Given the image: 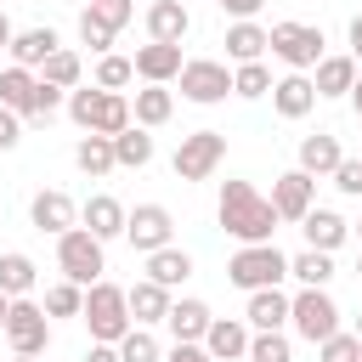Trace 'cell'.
<instances>
[{
  "instance_id": "obj_1",
  "label": "cell",
  "mask_w": 362,
  "mask_h": 362,
  "mask_svg": "<svg viewBox=\"0 0 362 362\" xmlns=\"http://www.w3.org/2000/svg\"><path fill=\"white\" fill-rule=\"evenodd\" d=\"M215 221H221L238 243H272V232H277V209H272V198H260L249 181H226V187H221Z\"/></svg>"
},
{
  "instance_id": "obj_2",
  "label": "cell",
  "mask_w": 362,
  "mask_h": 362,
  "mask_svg": "<svg viewBox=\"0 0 362 362\" xmlns=\"http://www.w3.org/2000/svg\"><path fill=\"white\" fill-rule=\"evenodd\" d=\"M79 317H85V328H90V345H119V339L136 328V322H130V294H124L119 283H107V277L85 288V311H79Z\"/></svg>"
},
{
  "instance_id": "obj_3",
  "label": "cell",
  "mask_w": 362,
  "mask_h": 362,
  "mask_svg": "<svg viewBox=\"0 0 362 362\" xmlns=\"http://www.w3.org/2000/svg\"><path fill=\"white\" fill-rule=\"evenodd\" d=\"M226 277L238 283V288H277L283 277H288V255L277 249V243H243L232 260H226Z\"/></svg>"
},
{
  "instance_id": "obj_4",
  "label": "cell",
  "mask_w": 362,
  "mask_h": 362,
  "mask_svg": "<svg viewBox=\"0 0 362 362\" xmlns=\"http://www.w3.org/2000/svg\"><path fill=\"white\" fill-rule=\"evenodd\" d=\"M57 266H62V277H68V283H79V288H90V283H102V272H107V255H102V238H90L85 226H74V232H62V238H57Z\"/></svg>"
},
{
  "instance_id": "obj_5",
  "label": "cell",
  "mask_w": 362,
  "mask_h": 362,
  "mask_svg": "<svg viewBox=\"0 0 362 362\" xmlns=\"http://www.w3.org/2000/svg\"><path fill=\"white\" fill-rule=\"evenodd\" d=\"M221 158H226V130H192V136H181L170 164H175V181H209L221 170Z\"/></svg>"
},
{
  "instance_id": "obj_6",
  "label": "cell",
  "mask_w": 362,
  "mask_h": 362,
  "mask_svg": "<svg viewBox=\"0 0 362 362\" xmlns=\"http://www.w3.org/2000/svg\"><path fill=\"white\" fill-rule=\"evenodd\" d=\"M288 322H294V334H300V339L322 345V339H334V334H339V305H334V294H328V288H300V294H294V305H288Z\"/></svg>"
},
{
  "instance_id": "obj_7",
  "label": "cell",
  "mask_w": 362,
  "mask_h": 362,
  "mask_svg": "<svg viewBox=\"0 0 362 362\" xmlns=\"http://www.w3.org/2000/svg\"><path fill=\"white\" fill-rule=\"evenodd\" d=\"M272 57H283L294 74L322 62V28L311 23H272Z\"/></svg>"
},
{
  "instance_id": "obj_8",
  "label": "cell",
  "mask_w": 362,
  "mask_h": 362,
  "mask_svg": "<svg viewBox=\"0 0 362 362\" xmlns=\"http://www.w3.org/2000/svg\"><path fill=\"white\" fill-rule=\"evenodd\" d=\"M6 339L17 356H40L51 345V317L40 300H11V317H6Z\"/></svg>"
},
{
  "instance_id": "obj_9",
  "label": "cell",
  "mask_w": 362,
  "mask_h": 362,
  "mask_svg": "<svg viewBox=\"0 0 362 362\" xmlns=\"http://www.w3.org/2000/svg\"><path fill=\"white\" fill-rule=\"evenodd\" d=\"M272 209H277V221H305V215L317 209V175H305L300 164L283 170V175L272 181Z\"/></svg>"
},
{
  "instance_id": "obj_10",
  "label": "cell",
  "mask_w": 362,
  "mask_h": 362,
  "mask_svg": "<svg viewBox=\"0 0 362 362\" xmlns=\"http://www.w3.org/2000/svg\"><path fill=\"white\" fill-rule=\"evenodd\" d=\"M226 90H232V74H226V62L192 57V62L181 68V96H187V102L209 107V102H226Z\"/></svg>"
},
{
  "instance_id": "obj_11",
  "label": "cell",
  "mask_w": 362,
  "mask_h": 362,
  "mask_svg": "<svg viewBox=\"0 0 362 362\" xmlns=\"http://www.w3.org/2000/svg\"><path fill=\"white\" fill-rule=\"evenodd\" d=\"M170 232H175V221H170L164 204H136L130 221H124V238H130V249H141V255L170 249Z\"/></svg>"
},
{
  "instance_id": "obj_12",
  "label": "cell",
  "mask_w": 362,
  "mask_h": 362,
  "mask_svg": "<svg viewBox=\"0 0 362 362\" xmlns=\"http://www.w3.org/2000/svg\"><path fill=\"white\" fill-rule=\"evenodd\" d=\"M28 221L40 226V232H51V238H62V232H74L79 226V209H74V198L68 192H34V204H28Z\"/></svg>"
},
{
  "instance_id": "obj_13",
  "label": "cell",
  "mask_w": 362,
  "mask_h": 362,
  "mask_svg": "<svg viewBox=\"0 0 362 362\" xmlns=\"http://www.w3.org/2000/svg\"><path fill=\"white\" fill-rule=\"evenodd\" d=\"M124 221H130V209L119 204V198H107V192H96V198H85V209H79V226L90 232V238H124Z\"/></svg>"
},
{
  "instance_id": "obj_14",
  "label": "cell",
  "mask_w": 362,
  "mask_h": 362,
  "mask_svg": "<svg viewBox=\"0 0 362 362\" xmlns=\"http://www.w3.org/2000/svg\"><path fill=\"white\" fill-rule=\"evenodd\" d=\"M130 62H136V74H141L147 85H170V79H181V68H187V62H181V45H158V40H147Z\"/></svg>"
},
{
  "instance_id": "obj_15",
  "label": "cell",
  "mask_w": 362,
  "mask_h": 362,
  "mask_svg": "<svg viewBox=\"0 0 362 362\" xmlns=\"http://www.w3.org/2000/svg\"><path fill=\"white\" fill-rule=\"evenodd\" d=\"M209 305L204 300H170V317H164V328L175 334V345H204V334H209Z\"/></svg>"
},
{
  "instance_id": "obj_16",
  "label": "cell",
  "mask_w": 362,
  "mask_h": 362,
  "mask_svg": "<svg viewBox=\"0 0 362 362\" xmlns=\"http://www.w3.org/2000/svg\"><path fill=\"white\" fill-rule=\"evenodd\" d=\"M249 322H238V317H215L209 322V334H204V351L215 356V362H238V356H249Z\"/></svg>"
},
{
  "instance_id": "obj_17",
  "label": "cell",
  "mask_w": 362,
  "mask_h": 362,
  "mask_svg": "<svg viewBox=\"0 0 362 362\" xmlns=\"http://www.w3.org/2000/svg\"><path fill=\"white\" fill-rule=\"evenodd\" d=\"M288 305H294V300H288L283 288H255L243 317H249V328H255V334H283V322H288Z\"/></svg>"
},
{
  "instance_id": "obj_18",
  "label": "cell",
  "mask_w": 362,
  "mask_h": 362,
  "mask_svg": "<svg viewBox=\"0 0 362 362\" xmlns=\"http://www.w3.org/2000/svg\"><path fill=\"white\" fill-rule=\"evenodd\" d=\"M34 96H40V74L11 62V68L0 74V107H11L17 119H34Z\"/></svg>"
},
{
  "instance_id": "obj_19",
  "label": "cell",
  "mask_w": 362,
  "mask_h": 362,
  "mask_svg": "<svg viewBox=\"0 0 362 362\" xmlns=\"http://www.w3.org/2000/svg\"><path fill=\"white\" fill-rule=\"evenodd\" d=\"M187 28H192V17H187L181 0H153V6H147V34H153L158 45H181Z\"/></svg>"
},
{
  "instance_id": "obj_20",
  "label": "cell",
  "mask_w": 362,
  "mask_h": 362,
  "mask_svg": "<svg viewBox=\"0 0 362 362\" xmlns=\"http://www.w3.org/2000/svg\"><path fill=\"white\" fill-rule=\"evenodd\" d=\"M272 107H277L283 119H305V113L317 107V85H311L305 74H283V79L272 85Z\"/></svg>"
},
{
  "instance_id": "obj_21",
  "label": "cell",
  "mask_w": 362,
  "mask_h": 362,
  "mask_svg": "<svg viewBox=\"0 0 362 362\" xmlns=\"http://www.w3.org/2000/svg\"><path fill=\"white\" fill-rule=\"evenodd\" d=\"M300 232H305V249L334 255V249L351 238V221H345V215H334V209H311V215L300 221Z\"/></svg>"
},
{
  "instance_id": "obj_22",
  "label": "cell",
  "mask_w": 362,
  "mask_h": 362,
  "mask_svg": "<svg viewBox=\"0 0 362 362\" xmlns=\"http://www.w3.org/2000/svg\"><path fill=\"white\" fill-rule=\"evenodd\" d=\"M124 294H130V322H136V328H153V322H164V317H170V288H158L153 277L130 283Z\"/></svg>"
},
{
  "instance_id": "obj_23",
  "label": "cell",
  "mask_w": 362,
  "mask_h": 362,
  "mask_svg": "<svg viewBox=\"0 0 362 362\" xmlns=\"http://www.w3.org/2000/svg\"><path fill=\"white\" fill-rule=\"evenodd\" d=\"M57 51H62L57 28H23V34L11 40V62H17V68H45V57H57Z\"/></svg>"
},
{
  "instance_id": "obj_24",
  "label": "cell",
  "mask_w": 362,
  "mask_h": 362,
  "mask_svg": "<svg viewBox=\"0 0 362 362\" xmlns=\"http://www.w3.org/2000/svg\"><path fill=\"white\" fill-rule=\"evenodd\" d=\"M272 51V28H260V23H232L226 28V57L243 68V62H260Z\"/></svg>"
},
{
  "instance_id": "obj_25",
  "label": "cell",
  "mask_w": 362,
  "mask_h": 362,
  "mask_svg": "<svg viewBox=\"0 0 362 362\" xmlns=\"http://www.w3.org/2000/svg\"><path fill=\"white\" fill-rule=\"evenodd\" d=\"M339 136H328V130H317V136H300V170L305 175H334L339 170Z\"/></svg>"
},
{
  "instance_id": "obj_26",
  "label": "cell",
  "mask_w": 362,
  "mask_h": 362,
  "mask_svg": "<svg viewBox=\"0 0 362 362\" xmlns=\"http://www.w3.org/2000/svg\"><path fill=\"white\" fill-rule=\"evenodd\" d=\"M356 57H322L317 62V74H311V85H317V96H351V85H356Z\"/></svg>"
},
{
  "instance_id": "obj_27",
  "label": "cell",
  "mask_w": 362,
  "mask_h": 362,
  "mask_svg": "<svg viewBox=\"0 0 362 362\" xmlns=\"http://www.w3.org/2000/svg\"><path fill=\"white\" fill-rule=\"evenodd\" d=\"M147 277L158 283V288H181L187 277H192V255L187 249H158V255H147Z\"/></svg>"
},
{
  "instance_id": "obj_28",
  "label": "cell",
  "mask_w": 362,
  "mask_h": 362,
  "mask_svg": "<svg viewBox=\"0 0 362 362\" xmlns=\"http://www.w3.org/2000/svg\"><path fill=\"white\" fill-rule=\"evenodd\" d=\"M130 124H136L130 102H124L119 90H102V102H96V119H90V136H124Z\"/></svg>"
},
{
  "instance_id": "obj_29",
  "label": "cell",
  "mask_w": 362,
  "mask_h": 362,
  "mask_svg": "<svg viewBox=\"0 0 362 362\" xmlns=\"http://www.w3.org/2000/svg\"><path fill=\"white\" fill-rule=\"evenodd\" d=\"M130 113H136V124H141V130H158V124L175 113V96H170L164 85H147V90H136Z\"/></svg>"
},
{
  "instance_id": "obj_30",
  "label": "cell",
  "mask_w": 362,
  "mask_h": 362,
  "mask_svg": "<svg viewBox=\"0 0 362 362\" xmlns=\"http://www.w3.org/2000/svg\"><path fill=\"white\" fill-rule=\"evenodd\" d=\"M74 164H79L85 175H107V170H119V158H113V136H79Z\"/></svg>"
},
{
  "instance_id": "obj_31",
  "label": "cell",
  "mask_w": 362,
  "mask_h": 362,
  "mask_svg": "<svg viewBox=\"0 0 362 362\" xmlns=\"http://www.w3.org/2000/svg\"><path fill=\"white\" fill-rule=\"evenodd\" d=\"M288 277H300V288H328V277H334V255H322V249H300V255L288 260Z\"/></svg>"
},
{
  "instance_id": "obj_32",
  "label": "cell",
  "mask_w": 362,
  "mask_h": 362,
  "mask_svg": "<svg viewBox=\"0 0 362 362\" xmlns=\"http://www.w3.org/2000/svg\"><path fill=\"white\" fill-rule=\"evenodd\" d=\"M28 288H34V260L17 255V249H6V255H0V294L28 300Z\"/></svg>"
},
{
  "instance_id": "obj_33",
  "label": "cell",
  "mask_w": 362,
  "mask_h": 362,
  "mask_svg": "<svg viewBox=\"0 0 362 362\" xmlns=\"http://www.w3.org/2000/svg\"><path fill=\"white\" fill-rule=\"evenodd\" d=\"M113 158H119L124 170H141V164H153V136H147L141 124H130L124 136H113Z\"/></svg>"
},
{
  "instance_id": "obj_34",
  "label": "cell",
  "mask_w": 362,
  "mask_h": 362,
  "mask_svg": "<svg viewBox=\"0 0 362 362\" xmlns=\"http://www.w3.org/2000/svg\"><path fill=\"white\" fill-rule=\"evenodd\" d=\"M79 57L74 51H57V57H45V68H40V79L45 85H57V90H79Z\"/></svg>"
},
{
  "instance_id": "obj_35",
  "label": "cell",
  "mask_w": 362,
  "mask_h": 362,
  "mask_svg": "<svg viewBox=\"0 0 362 362\" xmlns=\"http://www.w3.org/2000/svg\"><path fill=\"white\" fill-rule=\"evenodd\" d=\"M79 311H85V288L79 283L62 277V283L45 288V317H79Z\"/></svg>"
},
{
  "instance_id": "obj_36",
  "label": "cell",
  "mask_w": 362,
  "mask_h": 362,
  "mask_svg": "<svg viewBox=\"0 0 362 362\" xmlns=\"http://www.w3.org/2000/svg\"><path fill=\"white\" fill-rule=\"evenodd\" d=\"M272 85H277V79H272V68H266V62H243V68L232 74V96H249V102H255V96H266Z\"/></svg>"
},
{
  "instance_id": "obj_37",
  "label": "cell",
  "mask_w": 362,
  "mask_h": 362,
  "mask_svg": "<svg viewBox=\"0 0 362 362\" xmlns=\"http://www.w3.org/2000/svg\"><path fill=\"white\" fill-rule=\"evenodd\" d=\"M164 351H158V339H153V328H130L124 339H119V362H158Z\"/></svg>"
},
{
  "instance_id": "obj_38",
  "label": "cell",
  "mask_w": 362,
  "mask_h": 362,
  "mask_svg": "<svg viewBox=\"0 0 362 362\" xmlns=\"http://www.w3.org/2000/svg\"><path fill=\"white\" fill-rule=\"evenodd\" d=\"M130 79H136V62H130V57H113V51H107V57L96 62V85H102V90H124Z\"/></svg>"
},
{
  "instance_id": "obj_39",
  "label": "cell",
  "mask_w": 362,
  "mask_h": 362,
  "mask_svg": "<svg viewBox=\"0 0 362 362\" xmlns=\"http://www.w3.org/2000/svg\"><path fill=\"white\" fill-rule=\"evenodd\" d=\"M96 102H102V85H79V90H68V119H74L79 130H90Z\"/></svg>"
},
{
  "instance_id": "obj_40",
  "label": "cell",
  "mask_w": 362,
  "mask_h": 362,
  "mask_svg": "<svg viewBox=\"0 0 362 362\" xmlns=\"http://www.w3.org/2000/svg\"><path fill=\"white\" fill-rule=\"evenodd\" d=\"M317 362H362V339L339 328L334 339H322V345H317Z\"/></svg>"
},
{
  "instance_id": "obj_41",
  "label": "cell",
  "mask_w": 362,
  "mask_h": 362,
  "mask_svg": "<svg viewBox=\"0 0 362 362\" xmlns=\"http://www.w3.org/2000/svg\"><path fill=\"white\" fill-rule=\"evenodd\" d=\"M249 362H294V351H288L283 334H255L249 339Z\"/></svg>"
},
{
  "instance_id": "obj_42",
  "label": "cell",
  "mask_w": 362,
  "mask_h": 362,
  "mask_svg": "<svg viewBox=\"0 0 362 362\" xmlns=\"http://www.w3.org/2000/svg\"><path fill=\"white\" fill-rule=\"evenodd\" d=\"M79 40H85L90 51H102V57H107V45H113V28H107V23H102V17L85 6V11H79Z\"/></svg>"
},
{
  "instance_id": "obj_43",
  "label": "cell",
  "mask_w": 362,
  "mask_h": 362,
  "mask_svg": "<svg viewBox=\"0 0 362 362\" xmlns=\"http://www.w3.org/2000/svg\"><path fill=\"white\" fill-rule=\"evenodd\" d=\"M90 11H96V17H102V23L113 28V34H119V28H124V23L136 17V6H130V0H90Z\"/></svg>"
},
{
  "instance_id": "obj_44",
  "label": "cell",
  "mask_w": 362,
  "mask_h": 362,
  "mask_svg": "<svg viewBox=\"0 0 362 362\" xmlns=\"http://www.w3.org/2000/svg\"><path fill=\"white\" fill-rule=\"evenodd\" d=\"M334 187H339L345 198H362V158H339V170H334Z\"/></svg>"
},
{
  "instance_id": "obj_45",
  "label": "cell",
  "mask_w": 362,
  "mask_h": 362,
  "mask_svg": "<svg viewBox=\"0 0 362 362\" xmlns=\"http://www.w3.org/2000/svg\"><path fill=\"white\" fill-rule=\"evenodd\" d=\"M17 141H23V119H17L11 107H0V153H6V147H17Z\"/></svg>"
},
{
  "instance_id": "obj_46",
  "label": "cell",
  "mask_w": 362,
  "mask_h": 362,
  "mask_svg": "<svg viewBox=\"0 0 362 362\" xmlns=\"http://www.w3.org/2000/svg\"><path fill=\"white\" fill-rule=\"evenodd\" d=\"M266 0H221V11L226 17H238V23H255V11H260Z\"/></svg>"
},
{
  "instance_id": "obj_47",
  "label": "cell",
  "mask_w": 362,
  "mask_h": 362,
  "mask_svg": "<svg viewBox=\"0 0 362 362\" xmlns=\"http://www.w3.org/2000/svg\"><path fill=\"white\" fill-rule=\"evenodd\" d=\"M164 362H215V356H209L204 345H170V356H164Z\"/></svg>"
},
{
  "instance_id": "obj_48",
  "label": "cell",
  "mask_w": 362,
  "mask_h": 362,
  "mask_svg": "<svg viewBox=\"0 0 362 362\" xmlns=\"http://www.w3.org/2000/svg\"><path fill=\"white\" fill-rule=\"evenodd\" d=\"M85 362H119V345H90Z\"/></svg>"
},
{
  "instance_id": "obj_49",
  "label": "cell",
  "mask_w": 362,
  "mask_h": 362,
  "mask_svg": "<svg viewBox=\"0 0 362 362\" xmlns=\"http://www.w3.org/2000/svg\"><path fill=\"white\" fill-rule=\"evenodd\" d=\"M351 57H356V68H362V11L351 17Z\"/></svg>"
},
{
  "instance_id": "obj_50",
  "label": "cell",
  "mask_w": 362,
  "mask_h": 362,
  "mask_svg": "<svg viewBox=\"0 0 362 362\" xmlns=\"http://www.w3.org/2000/svg\"><path fill=\"white\" fill-rule=\"evenodd\" d=\"M11 40H17V28H11V17L0 11V51H11Z\"/></svg>"
},
{
  "instance_id": "obj_51",
  "label": "cell",
  "mask_w": 362,
  "mask_h": 362,
  "mask_svg": "<svg viewBox=\"0 0 362 362\" xmlns=\"http://www.w3.org/2000/svg\"><path fill=\"white\" fill-rule=\"evenodd\" d=\"M351 107H356V119H362V74H356V85H351Z\"/></svg>"
},
{
  "instance_id": "obj_52",
  "label": "cell",
  "mask_w": 362,
  "mask_h": 362,
  "mask_svg": "<svg viewBox=\"0 0 362 362\" xmlns=\"http://www.w3.org/2000/svg\"><path fill=\"white\" fill-rule=\"evenodd\" d=\"M6 317H11V294H0V334H6Z\"/></svg>"
},
{
  "instance_id": "obj_53",
  "label": "cell",
  "mask_w": 362,
  "mask_h": 362,
  "mask_svg": "<svg viewBox=\"0 0 362 362\" xmlns=\"http://www.w3.org/2000/svg\"><path fill=\"white\" fill-rule=\"evenodd\" d=\"M11 362H40V356H11Z\"/></svg>"
},
{
  "instance_id": "obj_54",
  "label": "cell",
  "mask_w": 362,
  "mask_h": 362,
  "mask_svg": "<svg viewBox=\"0 0 362 362\" xmlns=\"http://www.w3.org/2000/svg\"><path fill=\"white\" fill-rule=\"evenodd\" d=\"M356 339H362V317H356Z\"/></svg>"
},
{
  "instance_id": "obj_55",
  "label": "cell",
  "mask_w": 362,
  "mask_h": 362,
  "mask_svg": "<svg viewBox=\"0 0 362 362\" xmlns=\"http://www.w3.org/2000/svg\"><path fill=\"white\" fill-rule=\"evenodd\" d=\"M356 238H362V221H356Z\"/></svg>"
},
{
  "instance_id": "obj_56",
  "label": "cell",
  "mask_w": 362,
  "mask_h": 362,
  "mask_svg": "<svg viewBox=\"0 0 362 362\" xmlns=\"http://www.w3.org/2000/svg\"><path fill=\"white\" fill-rule=\"evenodd\" d=\"M356 272H362V260H356Z\"/></svg>"
}]
</instances>
